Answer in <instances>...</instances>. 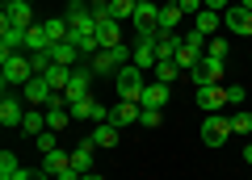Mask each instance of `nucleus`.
I'll list each match as a JSON object with an SVG mask.
<instances>
[{
    "label": "nucleus",
    "mask_w": 252,
    "mask_h": 180,
    "mask_svg": "<svg viewBox=\"0 0 252 180\" xmlns=\"http://www.w3.org/2000/svg\"><path fill=\"white\" fill-rule=\"evenodd\" d=\"M130 54H135V51H126L122 42L109 46V51H97V54L89 59V72H93V76H118L126 63H130Z\"/></svg>",
    "instance_id": "nucleus-1"
},
{
    "label": "nucleus",
    "mask_w": 252,
    "mask_h": 180,
    "mask_svg": "<svg viewBox=\"0 0 252 180\" xmlns=\"http://www.w3.org/2000/svg\"><path fill=\"white\" fill-rule=\"evenodd\" d=\"M0 59H4V67H0V84H4V88H26V84L34 80V67H30V54L21 59V54L13 51V54H0Z\"/></svg>",
    "instance_id": "nucleus-2"
},
{
    "label": "nucleus",
    "mask_w": 252,
    "mask_h": 180,
    "mask_svg": "<svg viewBox=\"0 0 252 180\" xmlns=\"http://www.w3.org/2000/svg\"><path fill=\"white\" fill-rule=\"evenodd\" d=\"M114 88H118V101H143V67H135V63H126L122 72L114 76Z\"/></svg>",
    "instance_id": "nucleus-3"
},
{
    "label": "nucleus",
    "mask_w": 252,
    "mask_h": 180,
    "mask_svg": "<svg viewBox=\"0 0 252 180\" xmlns=\"http://www.w3.org/2000/svg\"><path fill=\"white\" fill-rule=\"evenodd\" d=\"M59 97H63V92H55L51 84H46V76H34V80H30L26 88H21V101H26L30 109H38V105L46 109V105H55Z\"/></svg>",
    "instance_id": "nucleus-4"
},
{
    "label": "nucleus",
    "mask_w": 252,
    "mask_h": 180,
    "mask_svg": "<svg viewBox=\"0 0 252 180\" xmlns=\"http://www.w3.org/2000/svg\"><path fill=\"white\" fill-rule=\"evenodd\" d=\"M67 21H72L76 34H97V17H93L89 0H72V4H67Z\"/></svg>",
    "instance_id": "nucleus-5"
},
{
    "label": "nucleus",
    "mask_w": 252,
    "mask_h": 180,
    "mask_svg": "<svg viewBox=\"0 0 252 180\" xmlns=\"http://www.w3.org/2000/svg\"><path fill=\"white\" fill-rule=\"evenodd\" d=\"M227 138H231V117L210 113V117H206V126H202V143H206V147H223Z\"/></svg>",
    "instance_id": "nucleus-6"
},
{
    "label": "nucleus",
    "mask_w": 252,
    "mask_h": 180,
    "mask_svg": "<svg viewBox=\"0 0 252 180\" xmlns=\"http://www.w3.org/2000/svg\"><path fill=\"white\" fill-rule=\"evenodd\" d=\"M72 122H109V109L101 105V101H93V97H84V101H72Z\"/></svg>",
    "instance_id": "nucleus-7"
},
{
    "label": "nucleus",
    "mask_w": 252,
    "mask_h": 180,
    "mask_svg": "<svg viewBox=\"0 0 252 180\" xmlns=\"http://www.w3.org/2000/svg\"><path fill=\"white\" fill-rule=\"evenodd\" d=\"M223 26L231 29L235 38H248V34H252V9H244V4H231V9L223 13Z\"/></svg>",
    "instance_id": "nucleus-8"
},
{
    "label": "nucleus",
    "mask_w": 252,
    "mask_h": 180,
    "mask_svg": "<svg viewBox=\"0 0 252 180\" xmlns=\"http://www.w3.org/2000/svg\"><path fill=\"white\" fill-rule=\"evenodd\" d=\"M189 80L198 84V88H202V84H219V80H223V59H210V54H206L198 67H189Z\"/></svg>",
    "instance_id": "nucleus-9"
},
{
    "label": "nucleus",
    "mask_w": 252,
    "mask_h": 180,
    "mask_svg": "<svg viewBox=\"0 0 252 180\" xmlns=\"http://www.w3.org/2000/svg\"><path fill=\"white\" fill-rule=\"evenodd\" d=\"M89 84H93V72L89 67H76L72 80H67V88H63V101H67V105H72V101H84L89 97Z\"/></svg>",
    "instance_id": "nucleus-10"
},
{
    "label": "nucleus",
    "mask_w": 252,
    "mask_h": 180,
    "mask_svg": "<svg viewBox=\"0 0 252 180\" xmlns=\"http://www.w3.org/2000/svg\"><path fill=\"white\" fill-rule=\"evenodd\" d=\"M139 117H143V105H139V101H118V105L109 109V122H114V126H139Z\"/></svg>",
    "instance_id": "nucleus-11"
},
{
    "label": "nucleus",
    "mask_w": 252,
    "mask_h": 180,
    "mask_svg": "<svg viewBox=\"0 0 252 180\" xmlns=\"http://www.w3.org/2000/svg\"><path fill=\"white\" fill-rule=\"evenodd\" d=\"M0 21H9V26L30 29V26H34V9H30L26 0H4V17H0Z\"/></svg>",
    "instance_id": "nucleus-12"
},
{
    "label": "nucleus",
    "mask_w": 252,
    "mask_h": 180,
    "mask_svg": "<svg viewBox=\"0 0 252 180\" xmlns=\"http://www.w3.org/2000/svg\"><path fill=\"white\" fill-rule=\"evenodd\" d=\"M198 105L206 109V113H219V109L227 105V88L223 84H202L198 88Z\"/></svg>",
    "instance_id": "nucleus-13"
},
{
    "label": "nucleus",
    "mask_w": 252,
    "mask_h": 180,
    "mask_svg": "<svg viewBox=\"0 0 252 180\" xmlns=\"http://www.w3.org/2000/svg\"><path fill=\"white\" fill-rule=\"evenodd\" d=\"M17 46H26V29H21V26H9V21H0V54H13Z\"/></svg>",
    "instance_id": "nucleus-14"
},
{
    "label": "nucleus",
    "mask_w": 252,
    "mask_h": 180,
    "mask_svg": "<svg viewBox=\"0 0 252 180\" xmlns=\"http://www.w3.org/2000/svg\"><path fill=\"white\" fill-rule=\"evenodd\" d=\"M26 113H30V109L21 105L17 97H4V101H0V122H4V126H21Z\"/></svg>",
    "instance_id": "nucleus-15"
},
{
    "label": "nucleus",
    "mask_w": 252,
    "mask_h": 180,
    "mask_svg": "<svg viewBox=\"0 0 252 180\" xmlns=\"http://www.w3.org/2000/svg\"><path fill=\"white\" fill-rule=\"evenodd\" d=\"M51 34H46V26H30L26 29V51L30 54H46V51H51Z\"/></svg>",
    "instance_id": "nucleus-16"
},
{
    "label": "nucleus",
    "mask_w": 252,
    "mask_h": 180,
    "mask_svg": "<svg viewBox=\"0 0 252 180\" xmlns=\"http://www.w3.org/2000/svg\"><path fill=\"white\" fill-rule=\"evenodd\" d=\"M139 105H143V109H164V105H168V84H160V80L147 84V88H143V101H139Z\"/></svg>",
    "instance_id": "nucleus-17"
},
{
    "label": "nucleus",
    "mask_w": 252,
    "mask_h": 180,
    "mask_svg": "<svg viewBox=\"0 0 252 180\" xmlns=\"http://www.w3.org/2000/svg\"><path fill=\"white\" fill-rule=\"evenodd\" d=\"M219 26H223V13H215V9H202L198 17H193V29H198L202 38H215Z\"/></svg>",
    "instance_id": "nucleus-18"
},
{
    "label": "nucleus",
    "mask_w": 252,
    "mask_h": 180,
    "mask_svg": "<svg viewBox=\"0 0 252 180\" xmlns=\"http://www.w3.org/2000/svg\"><path fill=\"white\" fill-rule=\"evenodd\" d=\"M89 138H93L97 147H105V151H109V147H118V126H114V122H97Z\"/></svg>",
    "instance_id": "nucleus-19"
},
{
    "label": "nucleus",
    "mask_w": 252,
    "mask_h": 180,
    "mask_svg": "<svg viewBox=\"0 0 252 180\" xmlns=\"http://www.w3.org/2000/svg\"><path fill=\"white\" fill-rule=\"evenodd\" d=\"M46 54H51V63H59V67H76V54H80V51H76L72 42H55Z\"/></svg>",
    "instance_id": "nucleus-20"
},
{
    "label": "nucleus",
    "mask_w": 252,
    "mask_h": 180,
    "mask_svg": "<svg viewBox=\"0 0 252 180\" xmlns=\"http://www.w3.org/2000/svg\"><path fill=\"white\" fill-rule=\"evenodd\" d=\"M181 17H185V13L177 9V0H168V4H164V9H160V34H177Z\"/></svg>",
    "instance_id": "nucleus-21"
},
{
    "label": "nucleus",
    "mask_w": 252,
    "mask_h": 180,
    "mask_svg": "<svg viewBox=\"0 0 252 180\" xmlns=\"http://www.w3.org/2000/svg\"><path fill=\"white\" fill-rule=\"evenodd\" d=\"M63 168H72V155H67V151H59V147H55V151H46V155H42V172L59 176Z\"/></svg>",
    "instance_id": "nucleus-22"
},
{
    "label": "nucleus",
    "mask_w": 252,
    "mask_h": 180,
    "mask_svg": "<svg viewBox=\"0 0 252 180\" xmlns=\"http://www.w3.org/2000/svg\"><path fill=\"white\" fill-rule=\"evenodd\" d=\"M152 46H156V59H177V51H181V34H160Z\"/></svg>",
    "instance_id": "nucleus-23"
},
{
    "label": "nucleus",
    "mask_w": 252,
    "mask_h": 180,
    "mask_svg": "<svg viewBox=\"0 0 252 180\" xmlns=\"http://www.w3.org/2000/svg\"><path fill=\"white\" fill-rule=\"evenodd\" d=\"M130 63L143 67V72H147V67L156 72V63H160V59H156V46H152V42H139V46H135V54H130Z\"/></svg>",
    "instance_id": "nucleus-24"
},
{
    "label": "nucleus",
    "mask_w": 252,
    "mask_h": 180,
    "mask_svg": "<svg viewBox=\"0 0 252 180\" xmlns=\"http://www.w3.org/2000/svg\"><path fill=\"white\" fill-rule=\"evenodd\" d=\"M93 147H97V143H93V138H84V143L72 151V168H76V172H89V168H93Z\"/></svg>",
    "instance_id": "nucleus-25"
},
{
    "label": "nucleus",
    "mask_w": 252,
    "mask_h": 180,
    "mask_svg": "<svg viewBox=\"0 0 252 180\" xmlns=\"http://www.w3.org/2000/svg\"><path fill=\"white\" fill-rule=\"evenodd\" d=\"M46 26V34H51V42H67L72 38V21L67 17H51V21H42Z\"/></svg>",
    "instance_id": "nucleus-26"
},
{
    "label": "nucleus",
    "mask_w": 252,
    "mask_h": 180,
    "mask_svg": "<svg viewBox=\"0 0 252 180\" xmlns=\"http://www.w3.org/2000/svg\"><path fill=\"white\" fill-rule=\"evenodd\" d=\"M72 72H76V67H59V63H51V72H46V84H51L55 92H63V88H67V80H72Z\"/></svg>",
    "instance_id": "nucleus-27"
},
{
    "label": "nucleus",
    "mask_w": 252,
    "mask_h": 180,
    "mask_svg": "<svg viewBox=\"0 0 252 180\" xmlns=\"http://www.w3.org/2000/svg\"><path fill=\"white\" fill-rule=\"evenodd\" d=\"M177 76H181V63H177V59H160V63H156V80H160V84H172Z\"/></svg>",
    "instance_id": "nucleus-28"
},
{
    "label": "nucleus",
    "mask_w": 252,
    "mask_h": 180,
    "mask_svg": "<svg viewBox=\"0 0 252 180\" xmlns=\"http://www.w3.org/2000/svg\"><path fill=\"white\" fill-rule=\"evenodd\" d=\"M21 130H26L30 138H38V134H42V130H46V117L38 113V109H30V113H26V122H21Z\"/></svg>",
    "instance_id": "nucleus-29"
},
{
    "label": "nucleus",
    "mask_w": 252,
    "mask_h": 180,
    "mask_svg": "<svg viewBox=\"0 0 252 180\" xmlns=\"http://www.w3.org/2000/svg\"><path fill=\"white\" fill-rule=\"evenodd\" d=\"M135 9H139L135 0H109V13H114L118 21H130V17H135Z\"/></svg>",
    "instance_id": "nucleus-30"
},
{
    "label": "nucleus",
    "mask_w": 252,
    "mask_h": 180,
    "mask_svg": "<svg viewBox=\"0 0 252 180\" xmlns=\"http://www.w3.org/2000/svg\"><path fill=\"white\" fill-rule=\"evenodd\" d=\"M206 54H198V51H189L185 42H181V51H177V63H181V72H189V67H198Z\"/></svg>",
    "instance_id": "nucleus-31"
},
{
    "label": "nucleus",
    "mask_w": 252,
    "mask_h": 180,
    "mask_svg": "<svg viewBox=\"0 0 252 180\" xmlns=\"http://www.w3.org/2000/svg\"><path fill=\"white\" fill-rule=\"evenodd\" d=\"M17 172H21L17 155H13V151H4V155H0V180H13V176H17Z\"/></svg>",
    "instance_id": "nucleus-32"
},
{
    "label": "nucleus",
    "mask_w": 252,
    "mask_h": 180,
    "mask_svg": "<svg viewBox=\"0 0 252 180\" xmlns=\"http://www.w3.org/2000/svg\"><path fill=\"white\" fill-rule=\"evenodd\" d=\"M252 130V109H235L231 117V134H248Z\"/></svg>",
    "instance_id": "nucleus-33"
},
{
    "label": "nucleus",
    "mask_w": 252,
    "mask_h": 180,
    "mask_svg": "<svg viewBox=\"0 0 252 180\" xmlns=\"http://www.w3.org/2000/svg\"><path fill=\"white\" fill-rule=\"evenodd\" d=\"M227 51H231V42H227V38H210V42H206V54H210V59H227Z\"/></svg>",
    "instance_id": "nucleus-34"
},
{
    "label": "nucleus",
    "mask_w": 252,
    "mask_h": 180,
    "mask_svg": "<svg viewBox=\"0 0 252 180\" xmlns=\"http://www.w3.org/2000/svg\"><path fill=\"white\" fill-rule=\"evenodd\" d=\"M252 92L244 88V84H231V88H227V105H235V109H244V101H248Z\"/></svg>",
    "instance_id": "nucleus-35"
},
{
    "label": "nucleus",
    "mask_w": 252,
    "mask_h": 180,
    "mask_svg": "<svg viewBox=\"0 0 252 180\" xmlns=\"http://www.w3.org/2000/svg\"><path fill=\"white\" fill-rule=\"evenodd\" d=\"M181 42H185L189 51H198V54H206V38H202L198 29H189V34H181Z\"/></svg>",
    "instance_id": "nucleus-36"
},
{
    "label": "nucleus",
    "mask_w": 252,
    "mask_h": 180,
    "mask_svg": "<svg viewBox=\"0 0 252 180\" xmlns=\"http://www.w3.org/2000/svg\"><path fill=\"white\" fill-rule=\"evenodd\" d=\"M139 126H147V130L164 126V109H143V117H139Z\"/></svg>",
    "instance_id": "nucleus-37"
},
{
    "label": "nucleus",
    "mask_w": 252,
    "mask_h": 180,
    "mask_svg": "<svg viewBox=\"0 0 252 180\" xmlns=\"http://www.w3.org/2000/svg\"><path fill=\"white\" fill-rule=\"evenodd\" d=\"M13 180H51V172H42V163H38V168H21Z\"/></svg>",
    "instance_id": "nucleus-38"
},
{
    "label": "nucleus",
    "mask_w": 252,
    "mask_h": 180,
    "mask_svg": "<svg viewBox=\"0 0 252 180\" xmlns=\"http://www.w3.org/2000/svg\"><path fill=\"white\" fill-rule=\"evenodd\" d=\"M34 143H38V151H42V155H46V151H55V147H59V143H55V130H42V134H38Z\"/></svg>",
    "instance_id": "nucleus-39"
},
{
    "label": "nucleus",
    "mask_w": 252,
    "mask_h": 180,
    "mask_svg": "<svg viewBox=\"0 0 252 180\" xmlns=\"http://www.w3.org/2000/svg\"><path fill=\"white\" fill-rule=\"evenodd\" d=\"M177 9L185 13V17H198V13L206 9V4H202V0H177Z\"/></svg>",
    "instance_id": "nucleus-40"
},
{
    "label": "nucleus",
    "mask_w": 252,
    "mask_h": 180,
    "mask_svg": "<svg viewBox=\"0 0 252 180\" xmlns=\"http://www.w3.org/2000/svg\"><path fill=\"white\" fill-rule=\"evenodd\" d=\"M55 180H84V172H76V168H63Z\"/></svg>",
    "instance_id": "nucleus-41"
},
{
    "label": "nucleus",
    "mask_w": 252,
    "mask_h": 180,
    "mask_svg": "<svg viewBox=\"0 0 252 180\" xmlns=\"http://www.w3.org/2000/svg\"><path fill=\"white\" fill-rule=\"evenodd\" d=\"M244 163H252V143H248V147H244Z\"/></svg>",
    "instance_id": "nucleus-42"
},
{
    "label": "nucleus",
    "mask_w": 252,
    "mask_h": 180,
    "mask_svg": "<svg viewBox=\"0 0 252 180\" xmlns=\"http://www.w3.org/2000/svg\"><path fill=\"white\" fill-rule=\"evenodd\" d=\"M84 180H101V176H93V172H84Z\"/></svg>",
    "instance_id": "nucleus-43"
},
{
    "label": "nucleus",
    "mask_w": 252,
    "mask_h": 180,
    "mask_svg": "<svg viewBox=\"0 0 252 180\" xmlns=\"http://www.w3.org/2000/svg\"><path fill=\"white\" fill-rule=\"evenodd\" d=\"M240 4H244V9H252V0H240Z\"/></svg>",
    "instance_id": "nucleus-44"
},
{
    "label": "nucleus",
    "mask_w": 252,
    "mask_h": 180,
    "mask_svg": "<svg viewBox=\"0 0 252 180\" xmlns=\"http://www.w3.org/2000/svg\"><path fill=\"white\" fill-rule=\"evenodd\" d=\"M248 109H252V97H248Z\"/></svg>",
    "instance_id": "nucleus-45"
},
{
    "label": "nucleus",
    "mask_w": 252,
    "mask_h": 180,
    "mask_svg": "<svg viewBox=\"0 0 252 180\" xmlns=\"http://www.w3.org/2000/svg\"><path fill=\"white\" fill-rule=\"evenodd\" d=\"M26 4H34V0H26Z\"/></svg>",
    "instance_id": "nucleus-46"
},
{
    "label": "nucleus",
    "mask_w": 252,
    "mask_h": 180,
    "mask_svg": "<svg viewBox=\"0 0 252 180\" xmlns=\"http://www.w3.org/2000/svg\"><path fill=\"white\" fill-rule=\"evenodd\" d=\"M135 4H143V0H135Z\"/></svg>",
    "instance_id": "nucleus-47"
}]
</instances>
